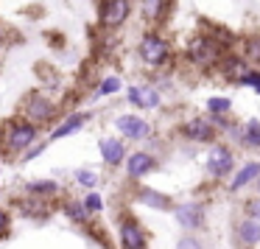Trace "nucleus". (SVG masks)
Returning a JSON list of instances; mask_svg holds the SVG:
<instances>
[{"mask_svg":"<svg viewBox=\"0 0 260 249\" xmlns=\"http://www.w3.org/2000/svg\"><path fill=\"white\" fill-rule=\"evenodd\" d=\"M37 137H40V126L20 115V118H12L3 123L0 148H3V154H23L37 143Z\"/></svg>","mask_w":260,"mask_h":249,"instance_id":"nucleus-1","label":"nucleus"},{"mask_svg":"<svg viewBox=\"0 0 260 249\" xmlns=\"http://www.w3.org/2000/svg\"><path fill=\"white\" fill-rule=\"evenodd\" d=\"M137 56H140V62L146 65V68L159 70V68H165V65L171 62L174 45H171V40L162 34V31L148 28L146 34L140 37V42H137Z\"/></svg>","mask_w":260,"mask_h":249,"instance_id":"nucleus-2","label":"nucleus"},{"mask_svg":"<svg viewBox=\"0 0 260 249\" xmlns=\"http://www.w3.org/2000/svg\"><path fill=\"white\" fill-rule=\"evenodd\" d=\"M230 51V40H215V34H196L187 42V59L196 68H215Z\"/></svg>","mask_w":260,"mask_h":249,"instance_id":"nucleus-3","label":"nucleus"},{"mask_svg":"<svg viewBox=\"0 0 260 249\" xmlns=\"http://www.w3.org/2000/svg\"><path fill=\"white\" fill-rule=\"evenodd\" d=\"M23 118H28L31 123H37V126H45V123H51L53 118H56V104L51 101V98L45 96L42 90H31V92H25V98H23Z\"/></svg>","mask_w":260,"mask_h":249,"instance_id":"nucleus-4","label":"nucleus"},{"mask_svg":"<svg viewBox=\"0 0 260 249\" xmlns=\"http://www.w3.org/2000/svg\"><path fill=\"white\" fill-rule=\"evenodd\" d=\"M132 17V0H98V25L104 31H118Z\"/></svg>","mask_w":260,"mask_h":249,"instance_id":"nucleus-5","label":"nucleus"},{"mask_svg":"<svg viewBox=\"0 0 260 249\" xmlns=\"http://www.w3.org/2000/svg\"><path fill=\"white\" fill-rule=\"evenodd\" d=\"M232 165H235L232 148L224 146V143H213L207 151V174L213 179H224L226 174H232Z\"/></svg>","mask_w":260,"mask_h":249,"instance_id":"nucleus-6","label":"nucleus"},{"mask_svg":"<svg viewBox=\"0 0 260 249\" xmlns=\"http://www.w3.org/2000/svg\"><path fill=\"white\" fill-rule=\"evenodd\" d=\"M118 241H120V249H146L148 238L140 221L132 219V215H123L118 227Z\"/></svg>","mask_w":260,"mask_h":249,"instance_id":"nucleus-7","label":"nucleus"},{"mask_svg":"<svg viewBox=\"0 0 260 249\" xmlns=\"http://www.w3.org/2000/svg\"><path fill=\"white\" fill-rule=\"evenodd\" d=\"M218 135V126L213 123V118H190L182 123V137H187L190 143H213Z\"/></svg>","mask_w":260,"mask_h":249,"instance_id":"nucleus-8","label":"nucleus"},{"mask_svg":"<svg viewBox=\"0 0 260 249\" xmlns=\"http://www.w3.org/2000/svg\"><path fill=\"white\" fill-rule=\"evenodd\" d=\"M115 129L126 137V140H146L151 135V123L140 115H120L115 118Z\"/></svg>","mask_w":260,"mask_h":249,"instance_id":"nucleus-9","label":"nucleus"},{"mask_svg":"<svg viewBox=\"0 0 260 249\" xmlns=\"http://www.w3.org/2000/svg\"><path fill=\"white\" fill-rule=\"evenodd\" d=\"M174 215H176V224L187 232H196L204 227V207L199 202H185L179 207H174Z\"/></svg>","mask_w":260,"mask_h":249,"instance_id":"nucleus-10","label":"nucleus"},{"mask_svg":"<svg viewBox=\"0 0 260 249\" xmlns=\"http://www.w3.org/2000/svg\"><path fill=\"white\" fill-rule=\"evenodd\" d=\"M126 96H129L132 107L137 109H159V104H162V96L154 84H132Z\"/></svg>","mask_w":260,"mask_h":249,"instance_id":"nucleus-11","label":"nucleus"},{"mask_svg":"<svg viewBox=\"0 0 260 249\" xmlns=\"http://www.w3.org/2000/svg\"><path fill=\"white\" fill-rule=\"evenodd\" d=\"M168 12H171V0H140V17L151 28H159L168 20Z\"/></svg>","mask_w":260,"mask_h":249,"instance_id":"nucleus-12","label":"nucleus"},{"mask_svg":"<svg viewBox=\"0 0 260 249\" xmlns=\"http://www.w3.org/2000/svg\"><path fill=\"white\" fill-rule=\"evenodd\" d=\"M154 168H157V160L148 151H132L129 157H126V174H129V179H143V176H148Z\"/></svg>","mask_w":260,"mask_h":249,"instance_id":"nucleus-13","label":"nucleus"},{"mask_svg":"<svg viewBox=\"0 0 260 249\" xmlns=\"http://www.w3.org/2000/svg\"><path fill=\"white\" fill-rule=\"evenodd\" d=\"M126 157H129V154H126V146H123L120 137H104L101 140V160L109 168H118Z\"/></svg>","mask_w":260,"mask_h":249,"instance_id":"nucleus-14","label":"nucleus"},{"mask_svg":"<svg viewBox=\"0 0 260 249\" xmlns=\"http://www.w3.org/2000/svg\"><path fill=\"white\" fill-rule=\"evenodd\" d=\"M90 120V115L87 112H73V115H68V118L62 120V123L56 126V129L51 132V140H62V137H70V135H76V132L81 129V126Z\"/></svg>","mask_w":260,"mask_h":249,"instance_id":"nucleus-15","label":"nucleus"},{"mask_svg":"<svg viewBox=\"0 0 260 249\" xmlns=\"http://www.w3.org/2000/svg\"><path fill=\"white\" fill-rule=\"evenodd\" d=\"M257 176H260V163H246L241 171H238L235 176H232V182H230V191L232 193H238V191H243L246 185H252V182H257Z\"/></svg>","mask_w":260,"mask_h":249,"instance_id":"nucleus-16","label":"nucleus"},{"mask_svg":"<svg viewBox=\"0 0 260 249\" xmlns=\"http://www.w3.org/2000/svg\"><path fill=\"white\" fill-rule=\"evenodd\" d=\"M137 202L146 204V207H154V210H171L174 207L171 196H165V193H159V191H151V188H140V191H137Z\"/></svg>","mask_w":260,"mask_h":249,"instance_id":"nucleus-17","label":"nucleus"},{"mask_svg":"<svg viewBox=\"0 0 260 249\" xmlns=\"http://www.w3.org/2000/svg\"><path fill=\"white\" fill-rule=\"evenodd\" d=\"M238 238H241L243 246H257L260 243V221L246 215V219L238 224Z\"/></svg>","mask_w":260,"mask_h":249,"instance_id":"nucleus-18","label":"nucleus"},{"mask_svg":"<svg viewBox=\"0 0 260 249\" xmlns=\"http://www.w3.org/2000/svg\"><path fill=\"white\" fill-rule=\"evenodd\" d=\"M25 193H31V196H42V199H53L59 193V182H53V179L25 182Z\"/></svg>","mask_w":260,"mask_h":249,"instance_id":"nucleus-19","label":"nucleus"},{"mask_svg":"<svg viewBox=\"0 0 260 249\" xmlns=\"http://www.w3.org/2000/svg\"><path fill=\"white\" fill-rule=\"evenodd\" d=\"M62 210H64V215H68L70 221H76V224H84V221L90 219V210L84 207V202H76V199H70Z\"/></svg>","mask_w":260,"mask_h":249,"instance_id":"nucleus-20","label":"nucleus"},{"mask_svg":"<svg viewBox=\"0 0 260 249\" xmlns=\"http://www.w3.org/2000/svg\"><path fill=\"white\" fill-rule=\"evenodd\" d=\"M243 146L249 148H260V120H246L243 126Z\"/></svg>","mask_w":260,"mask_h":249,"instance_id":"nucleus-21","label":"nucleus"},{"mask_svg":"<svg viewBox=\"0 0 260 249\" xmlns=\"http://www.w3.org/2000/svg\"><path fill=\"white\" fill-rule=\"evenodd\" d=\"M207 112L210 115H230L232 112V101L224 98V96H213L207 101Z\"/></svg>","mask_w":260,"mask_h":249,"instance_id":"nucleus-22","label":"nucleus"},{"mask_svg":"<svg viewBox=\"0 0 260 249\" xmlns=\"http://www.w3.org/2000/svg\"><path fill=\"white\" fill-rule=\"evenodd\" d=\"M235 84H241V87H254L257 90V96H260V70L257 68H246L241 76L235 79Z\"/></svg>","mask_w":260,"mask_h":249,"instance_id":"nucleus-23","label":"nucleus"},{"mask_svg":"<svg viewBox=\"0 0 260 249\" xmlns=\"http://www.w3.org/2000/svg\"><path fill=\"white\" fill-rule=\"evenodd\" d=\"M120 87H123V81L118 79V76H107V79L98 84V90H95V96H112V92H118Z\"/></svg>","mask_w":260,"mask_h":249,"instance_id":"nucleus-24","label":"nucleus"},{"mask_svg":"<svg viewBox=\"0 0 260 249\" xmlns=\"http://www.w3.org/2000/svg\"><path fill=\"white\" fill-rule=\"evenodd\" d=\"M243 56H246L249 62L260 65V37H252V40L243 42Z\"/></svg>","mask_w":260,"mask_h":249,"instance_id":"nucleus-25","label":"nucleus"},{"mask_svg":"<svg viewBox=\"0 0 260 249\" xmlns=\"http://www.w3.org/2000/svg\"><path fill=\"white\" fill-rule=\"evenodd\" d=\"M76 182H79L81 188H95L98 185V174L90 171V168H81V171H76Z\"/></svg>","mask_w":260,"mask_h":249,"instance_id":"nucleus-26","label":"nucleus"},{"mask_svg":"<svg viewBox=\"0 0 260 249\" xmlns=\"http://www.w3.org/2000/svg\"><path fill=\"white\" fill-rule=\"evenodd\" d=\"M81 202H84V207L90 210V215H92V213H101V210H104V199L98 196L95 191H90L84 199H81Z\"/></svg>","mask_w":260,"mask_h":249,"instance_id":"nucleus-27","label":"nucleus"},{"mask_svg":"<svg viewBox=\"0 0 260 249\" xmlns=\"http://www.w3.org/2000/svg\"><path fill=\"white\" fill-rule=\"evenodd\" d=\"M9 230H12V213L0 207V238H6Z\"/></svg>","mask_w":260,"mask_h":249,"instance_id":"nucleus-28","label":"nucleus"},{"mask_svg":"<svg viewBox=\"0 0 260 249\" xmlns=\"http://www.w3.org/2000/svg\"><path fill=\"white\" fill-rule=\"evenodd\" d=\"M176 249H202V241H199V238H193V235H185V238H179Z\"/></svg>","mask_w":260,"mask_h":249,"instance_id":"nucleus-29","label":"nucleus"},{"mask_svg":"<svg viewBox=\"0 0 260 249\" xmlns=\"http://www.w3.org/2000/svg\"><path fill=\"white\" fill-rule=\"evenodd\" d=\"M45 151V143H34V146L28 148V151L23 154V163H28V160H34V157H40V154Z\"/></svg>","mask_w":260,"mask_h":249,"instance_id":"nucleus-30","label":"nucleus"},{"mask_svg":"<svg viewBox=\"0 0 260 249\" xmlns=\"http://www.w3.org/2000/svg\"><path fill=\"white\" fill-rule=\"evenodd\" d=\"M246 210H249V215H252V219H257V221H260V196H254L252 202L246 204Z\"/></svg>","mask_w":260,"mask_h":249,"instance_id":"nucleus-31","label":"nucleus"},{"mask_svg":"<svg viewBox=\"0 0 260 249\" xmlns=\"http://www.w3.org/2000/svg\"><path fill=\"white\" fill-rule=\"evenodd\" d=\"M9 34H12V31H9V25H6V23H0V48L6 45V40H9Z\"/></svg>","mask_w":260,"mask_h":249,"instance_id":"nucleus-32","label":"nucleus"},{"mask_svg":"<svg viewBox=\"0 0 260 249\" xmlns=\"http://www.w3.org/2000/svg\"><path fill=\"white\" fill-rule=\"evenodd\" d=\"M0 174H3V151H0Z\"/></svg>","mask_w":260,"mask_h":249,"instance_id":"nucleus-33","label":"nucleus"},{"mask_svg":"<svg viewBox=\"0 0 260 249\" xmlns=\"http://www.w3.org/2000/svg\"><path fill=\"white\" fill-rule=\"evenodd\" d=\"M257 193H260V176H257Z\"/></svg>","mask_w":260,"mask_h":249,"instance_id":"nucleus-34","label":"nucleus"}]
</instances>
